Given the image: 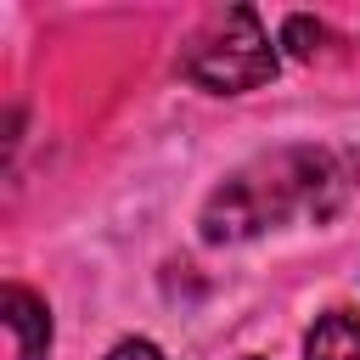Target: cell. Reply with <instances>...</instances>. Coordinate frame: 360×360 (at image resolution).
I'll return each instance as SVG.
<instances>
[{"instance_id":"obj_1","label":"cell","mask_w":360,"mask_h":360,"mask_svg":"<svg viewBox=\"0 0 360 360\" xmlns=\"http://www.w3.org/2000/svg\"><path fill=\"white\" fill-rule=\"evenodd\" d=\"M354 169L360 158L354 152H338V146H287V152H270L259 163H248L242 174H231L208 208H202V236L208 242H248L292 214H315V219H332L338 202L349 197L354 186Z\"/></svg>"},{"instance_id":"obj_2","label":"cell","mask_w":360,"mask_h":360,"mask_svg":"<svg viewBox=\"0 0 360 360\" xmlns=\"http://www.w3.org/2000/svg\"><path fill=\"white\" fill-rule=\"evenodd\" d=\"M180 73L191 84H202V90L236 96V90H253V84H264L276 73V51H270L259 17L248 6H231V11L208 17L191 34V45L180 56Z\"/></svg>"},{"instance_id":"obj_3","label":"cell","mask_w":360,"mask_h":360,"mask_svg":"<svg viewBox=\"0 0 360 360\" xmlns=\"http://www.w3.org/2000/svg\"><path fill=\"white\" fill-rule=\"evenodd\" d=\"M6 326L17 338V360H45L51 354V315H45V298H34L28 287H6Z\"/></svg>"},{"instance_id":"obj_4","label":"cell","mask_w":360,"mask_h":360,"mask_svg":"<svg viewBox=\"0 0 360 360\" xmlns=\"http://www.w3.org/2000/svg\"><path fill=\"white\" fill-rule=\"evenodd\" d=\"M304 354H309V360H360V315L326 309V315L309 326Z\"/></svg>"},{"instance_id":"obj_5","label":"cell","mask_w":360,"mask_h":360,"mask_svg":"<svg viewBox=\"0 0 360 360\" xmlns=\"http://www.w3.org/2000/svg\"><path fill=\"white\" fill-rule=\"evenodd\" d=\"M281 45H287L292 56L315 62V56L326 51V28H321V22H309V17H287V28H281Z\"/></svg>"},{"instance_id":"obj_6","label":"cell","mask_w":360,"mask_h":360,"mask_svg":"<svg viewBox=\"0 0 360 360\" xmlns=\"http://www.w3.org/2000/svg\"><path fill=\"white\" fill-rule=\"evenodd\" d=\"M107 360H163V354H158V349H152L146 338H129V343H118V349H112Z\"/></svg>"}]
</instances>
